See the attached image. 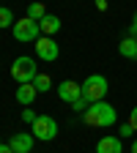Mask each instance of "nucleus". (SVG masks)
<instances>
[{"label": "nucleus", "mask_w": 137, "mask_h": 153, "mask_svg": "<svg viewBox=\"0 0 137 153\" xmlns=\"http://www.w3.org/2000/svg\"><path fill=\"white\" fill-rule=\"evenodd\" d=\"M28 16L33 19V22H41V19L47 16V8H44V3H41V0H33V3L28 6Z\"/></svg>", "instance_id": "13"}, {"label": "nucleus", "mask_w": 137, "mask_h": 153, "mask_svg": "<svg viewBox=\"0 0 137 153\" xmlns=\"http://www.w3.org/2000/svg\"><path fill=\"white\" fill-rule=\"evenodd\" d=\"M58 96H61L63 101L74 104L77 99H82V85H77L74 79H63L61 85H58Z\"/></svg>", "instance_id": "7"}, {"label": "nucleus", "mask_w": 137, "mask_h": 153, "mask_svg": "<svg viewBox=\"0 0 137 153\" xmlns=\"http://www.w3.org/2000/svg\"><path fill=\"white\" fill-rule=\"evenodd\" d=\"M11 33H14L16 41H22V44H36L38 38H41V27H38V22H33L30 16L16 19L14 27H11Z\"/></svg>", "instance_id": "3"}, {"label": "nucleus", "mask_w": 137, "mask_h": 153, "mask_svg": "<svg viewBox=\"0 0 137 153\" xmlns=\"http://www.w3.org/2000/svg\"><path fill=\"white\" fill-rule=\"evenodd\" d=\"M33 85H36L38 93H47V90L52 88V79H49V74H38L36 79H33Z\"/></svg>", "instance_id": "14"}, {"label": "nucleus", "mask_w": 137, "mask_h": 153, "mask_svg": "<svg viewBox=\"0 0 137 153\" xmlns=\"http://www.w3.org/2000/svg\"><path fill=\"white\" fill-rule=\"evenodd\" d=\"M132 153H137V140H134V142H132Z\"/></svg>", "instance_id": "23"}, {"label": "nucleus", "mask_w": 137, "mask_h": 153, "mask_svg": "<svg viewBox=\"0 0 137 153\" xmlns=\"http://www.w3.org/2000/svg\"><path fill=\"white\" fill-rule=\"evenodd\" d=\"M96 8H99V11H104V8H107V0H96Z\"/></svg>", "instance_id": "21"}, {"label": "nucleus", "mask_w": 137, "mask_h": 153, "mask_svg": "<svg viewBox=\"0 0 137 153\" xmlns=\"http://www.w3.org/2000/svg\"><path fill=\"white\" fill-rule=\"evenodd\" d=\"M71 107H74V109H77V112H85V109H88V107H91V104H88V101H85V99H77V101H74V104H71Z\"/></svg>", "instance_id": "16"}, {"label": "nucleus", "mask_w": 137, "mask_h": 153, "mask_svg": "<svg viewBox=\"0 0 137 153\" xmlns=\"http://www.w3.org/2000/svg\"><path fill=\"white\" fill-rule=\"evenodd\" d=\"M36 96H38V90H36L33 82H25V85H19V88H16V101H19V104H25V107H30V104L36 101Z\"/></svg>", "instance_id": "10"}, {"label": "nucleus", "mask_w": 137, "mask_h": 153, "mask_svg": "<svg viewBox=\"0 0 137 153\" xmlns=\"http://www.w3.org/2000/svg\"><path fill=\"white\" fill-rule=\"evenodd\" d=\"M96 153H124L121 137H112V134L102 137V140H99V145H96Z\"/></svg>", "instance_id": "9"}, {"label": "nucleus", "mask_w": 137, "mask_h": 153, "mask_svg": "<svg viewBox=\"0 0 137 153\" xmlns=\"http://www.w3.org/2000/svg\"><path fill=\"white\" fill-rule=\"evenodd\" d=\"M38 27H41V33H44V36H55L58 30H61V19H58L55 14H47L41 22H38Z\"/></svg>", "instance_id": "12"}, {"label": "nucleus", "mask_w": 137, "mask_h": 153, "mask_svg": "<svg viewBox=\"0 0 137 153\" xmlns=\"http://www.w3.org/2000/svg\"><path fill=\"white\" fill-rule=\"evenodd\" d=\"M36 118H38V115H36L33 109H25V112H22V120H25V123H33Z\"/></svg>", "instance_id": "17"}, {"label": "nucleus", "mask_w": 137, "mask_h": 153, "mask_svg": "<svg viewBox=\"0 0 137 153\" xmlns=\"http://www.w3.org/2000/svg\"><path fill=\"white\" fill-rule=\"evenodd\" d=\"M0 153H14V150H11V145H0Z\"/></svg>", "instance_id": "22"}, {"label": "nucleus", "mask_w": 137, "mask_h": 153, "mask_svg": "<svg viewBox=\"0 0 137 153\" xmlns=\"http://www.w3.org/2000/svg\"><path fill=\"white\" fill-rule=\"evenodd\" d=\"M129 126H132V128L137 131V107H134V109L129 112Z\"/></svg>", "instance_id": "19"}, {"label": "nucleus", "mask_w": 137, "mask_h": 153, "mask_svg": "<svg viewBox=\"0 0 137 153\" xmlns=\"http://www.w3.org/2000/svg\"><path fill=\"white\" fill-rule=\"evenodd\" d=\"M33 140H36L33 134H28V131H16L14 137H11L8 145H11L14 153H30V150H33Z\"/></svg>", "instance_id": "8"}, {"label": "nucleus", "mask_w": 137, "mask_h": 153, "mask_svg": "<svg viewBox=\"0 0 137 153\" xmlns=\"http://www.w3.org/2000/svg\"><path fill=\"white\" fill-rule=\"evenodd\" d=\"M132 134H134V128H132L129 123H124V126H121V140H124V137H132Z\"/></svg>", "instance_id": "18"}, {"label": "nucleus", "mask_w": 137, "mask_h": 153, "mask_svg": "<svg viewBox=\"0 0 137 153\" xmlns=\"http://www.w3.org/2000/svg\"><path fill=\"white\" fill-rule=\"evenodd\" d=\"M129 36L137 38V11H134V19H132V25H129Z\"/></svg>", "instance_id": "20"}, {"label": "nucleus", "mask_w": 137, "mask_h": 153, "mask_svg": "<svg viewBox=\"0 0 137 153\" xmlns=\"http://www.w3.org/2000/svg\"><path fill=\"white\" fill-rule=\"evenodd\" d=\"M118 52H121V57H126V60H134V57H137V38H134V36L121 38Z\"/></svg>", "instance_id": "11"}, {"label": "nucleus", "mask_w": 137, "mask_h": 153, "mask_svg": "<svg viewBox=\"0 0 137 153\" xmlns=\"http://www.w3.org/2000/svg\"><path fill=\"white\" fill-rule=\"evenodd\" d=\"M107 76L102 74H91L88 79L82 82V99L88 104H96V101H104V96H107Z\"/></svg>", "instance_id": "2"}, {"label": "nucleus", "mask_w": 137, "mask_h": 153, "mask_svg": "<svg viewBox=\"0 0 137 153\" xmlns=\"http://www.w3.org/2000/svg\"><path fill=\"white\" fill-rule=\"evenodd\" d=\"M82 118H85L88 126L107 128V126H112L115 120H118V115H115V107H112V104H107V101H96V104H91V107L82 112Z\"/></svg>", "instance_id": "1"}, {"label": "nucleus", "mask_w": 137, "mask_h": 153, "mask_svg": "<svg viewBox=\"0 0 137 153\" xmlns=\"http://www.w3.org/2000/svg\"><path fill=\"white\" fill-rule=\"evenodd\" d=\"M36 55L41 57L44 63H52V60H58L61 49H58V44H55V38H52V36H41V38L36 41Z\"/></svg>", "instance_id": "6"}, {"label": "nucleus", "mask_w": 137, "mask_h": 153, "mask_svg": "<svg viewBox=\"0 0 137 153\" xmlns=\"http://www.w3.org/2000/svg\"><path fill=\"white\" fill-rule=\"evenodd\" d=\"M14 14H11V8H6V6H0V27H14Z\"/></svg>", "instance_id": "15"}, {"label": "nucleus", "mask_w": 137, "mask_h": 153, "mask_svg": "<svg viewBox=\"0 0 137 153\" xmlns=\"http://www.w3.org/2000/svg\"><path fill=\"white\" fill-rule=\"evenodd\" d=\"M38 76V66L33 63V57H16V60L11 63V79L16 85H25V82H33Z\"/></svg>", "instance_id": "4"}, {"label": "nucleus", "mask_w": 137, "mask_h": 153, "mask_svg": "<svg viewBox=\"0 0 137 153\" xmlns=\"http://www.w3.org/2000/svg\"><path fill=\"white\" fill-rule=\"evenodd\" d=\"M33 137L41 140V142H52L58 137V120L52 115H38L33 120Z\"/></svg>", "instance_id": "5"}]
</instances>
